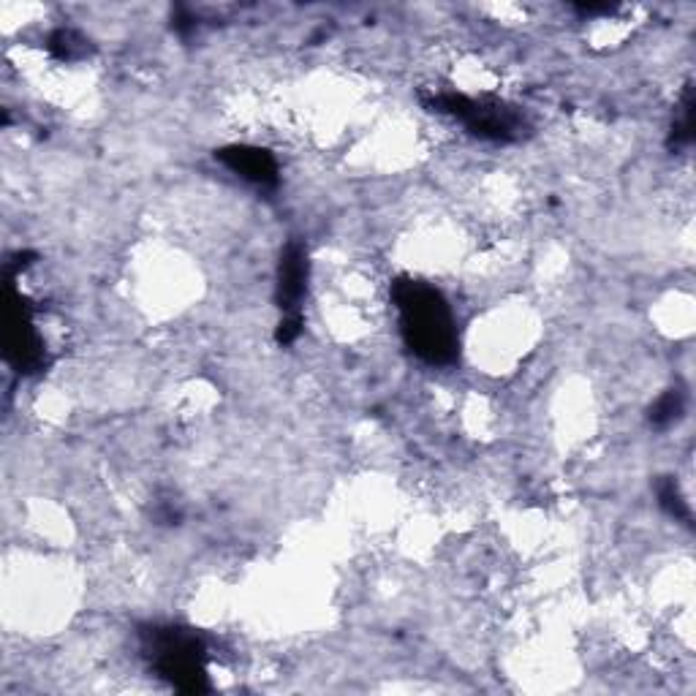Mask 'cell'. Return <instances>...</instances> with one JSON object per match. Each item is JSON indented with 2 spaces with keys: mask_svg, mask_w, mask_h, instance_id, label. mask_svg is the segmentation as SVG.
I'll return each instance as SVG.
<instances>
[{
  "mask_svg": "<svg viewBox=\"0 0 696 696\" xmlns=\"http://www.w3.org/2000/svg\"><path fill=\"white\" fill-rule=\"evenodd\" d=\"M145 656L158 675L183 694H207V645L191 629L180 626H145L139 631Z\"/></svg>",
  "mask_w": 696,
  "mask_h": 696,
  "instance_id": "cell-2",
  "label": "cell"
},
{
  "mask_svg": "<svg viewBox=\"0 0 696 696\" xmlns=\"http://www.w3.org/2000/svg\"><path fill=\"white\" fill-rule=\"evenodd\" d=\"M172 28L180 33V36H188L191 30H196V17L188 9H177L172 17Z\"/></svg>",
  "mask_w": 696,
  "mask_h": 696,
  "instance_id": "cell-12",
  "label": "cell"
},
{
  "mask_svg": "<svg viewBox=\"0 0 696 696\" xmlns=\"http://www.w3.org/2000/svg\"><path fill=\"white\" fill-rule=\"evenodd\" d=\"M87 44H90V41H87L82 33H77V30H71V28H58L47 39L49 55L58 60H66V63L85 58Z\"/></svg>",
  "mask_w": 696,
  "mask_h": 696,
  "instance_id": "cell-10",
  "label": "cell"
},
{
  "mask_svg": "<svg viewBox=\"0 0 696 696\" xmlns=\"http://www.w3.org/2000/svg\"><path fill=\"white\" fill-rule=\"evenodd\" d=\"M656 498H658V506L664 509V512L669 514V517H675L677 522H683V525H691V506H688L686 495L680 493V484L672 479V476H661L656 482Z\"/></svg>",
  "mask_w": 696,
  "mask_h": 696,
  "instance_id": "cell-9",
  "label": "cell"
},
{
  "mask_svg": "<svg viewBox=\"0 0 696 696\" xmlns=\"http://www.w3.org/2000/svg\"><path fill=\"white\" fill-rule=\"evenodd\" d=\"M310 261L308 248L300 240H289L278 264V283H275V302L283 316H302V300L308 294Z\"/></svg>",
  "mask_w": 696,
  "mask_h": 696,
  "instance_id": "cell-5",
  "label": "cell"
},
{
  "mask_svg": "<svg viewBox=\"0 0 696 696\" xmlns=\"http://www.w3.org/2000/svg\"><path fill=\"white\" fill-rule=\"evenodd\" d=\"M215 158L221 161L226 169H232L237 177L248 180V183L259 185V188H275L281 174H278V161L272 158L270 150L251 145H229L215 150Z\"/></svg>",
  "mask_w": 696,
  "mask_h": 696,
  "instance_id": "cell-6",
  "label": "cell"
},
{
  "mask_svg": "<svg viewBox=\"0 0 696 696\" xmlns=\"http://www.w3.org/2000/svg\"><path fill=\"white\" fill-rule=\"evenodd\" d=\"M683 411H686V392L680 387L675 389H667L664 395L658 397L656 403L650 406L648 411V419L650 425L656 427V430H667V427H672L683 416Z\"/></svg>",
  "mask_w": 696,
  "mask_h": 696,
  "instance_id": "cell-8",
  "label": "cell"
},
{
  "mask_svg": "<svg viewBox=\"0 0 696 696\" xmlns=\"http://www.w3.org/2000/svg\"><path fill=\"white\" fill-rule=\"evenodd\" d=\"M392 302L408 351L427 365H452L460 354V338L444 294L430 283L403 275L392 283Z\"/></svg>",
  "mask_w": 696,
  "mask_h": 696,
  "instance_id": "cell-1",
  "label": "cell"
},
{
  "mask_svg": "<svg viewBox=\"0 0 696 696\" xmlns=\"http://www.w3.org/2000/svg\"><path fill=\"white\" fill-rule=\"evenodd\" d=\"M302 324H305L302 316H283L278 329H275V340H278L281 346H291V343L302 335Z\"/></svg>",
  "mask_w": 696,
  "mask_h": 696,
  "instance_id": "cell-11",
  "label": "cell"
},
{
  "mask_svg": "<svg viewBox=\"0 0 696 696\" xmlns=\"http://www.w3.org/2000/svg\"><path fill=\"white\" fill-rule=\"evenodd\" d=\"M9 316H6V357L14 362L22 373L44 368V346L36 327H33V310L28 300L11 289Z\"/></svg>",
  "mask_w": 696,
  "mask_h": 696,
  "instance_id": "cell-4",
  "label": "cell"
},
{
  "mask_svg": "<svg viewBox=\"0 0 696 696\" xmlns=\"http://www.w3.org/2000/svg\"><path fill=\"white\" fill-rule=\"evenodd\" d=\"M694 112H696V98H694V85H686L683 96H680V107L675 112V120H672V128H669L667 147L672 153H680L686 147L694 145Z\"/></svg>",
  "mask_w": 696,
  "mask_h": 696,
  "instance_id": "cell-7",
  "label": "cell"
},
{
  "mask_svg": "<svg viewBox=\"0 0 696 696\" xmlns=\"http://www.w3.org/2000/svg\"><path fill=\"white\" fill-rule=\"evenodd\" d=\"M615 9H618V6H609V3H601V6L599 3H580V6H577V11H580V14H588V17H596V14H612Z\"/></svg>",
  "mask_w": 696,
  "mask_h": 696,
  "instance_id": "cell-13",
  "label": "cell"
},
{
  "mask_svg": "<svg viewBox=\"0 0 696 696\" xmlns=\"http://www.w3.org/2000/svg\"><path fill=\"white\" fill-rule=\"evenodd\" d=\"M422 101L433 112L457 117L471 134L490 139V142H517L528 131L525 117L495 98H471L455 90H441L433 96H422Z\"/></svg>",
  "mask_w": 696,
  "mask_h": 696,
  "instance_id": "cell-3",
  "label": "cell"
}]
</instances>
